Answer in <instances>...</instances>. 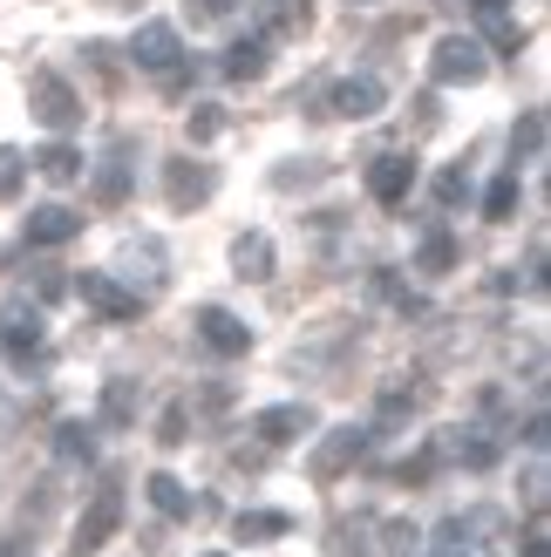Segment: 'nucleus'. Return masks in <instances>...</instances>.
<instances>
[{"label":"nucleus","instance_id":"nucleus-12","mask_svg":"<svg viewBox=\"0 0 551 557\" xmlns=\"http://www.w3.org/2000/svg\"><path fill=\"white\" fill-rule=\"evenodd\" d=\"M211 163H191V157H171V163H163V190H171V205L177 211H198L205 198H211Z\"/></svg>","mask_w":551,"mask_h":557},{"label":"nucleus","instance_id":"nucleus-30","mask_svg":"<svg viewBox=\"0 0 551 557\" xmlns=\"http://www.w3.org/2000/svg\"><path fill=\"white\" fill-rule=\"evenodd\" d=\"M218 129H225V109H218V102H198V109H191V136H198V144H211Z\"/></svg>","mask_w":551,"mask_h":557},{"label":"nucleus","instance_id":"nucleus-33","mask_svg":"<svg viewBox=\"0 0 551 557\" xmlns=\"http://www.w3.org/2000/svg\"><path fill=\"white\" fill-rule=\"evenodd\" d=\"M429 476H436V456H429V449H423V456H408V462L395 469V483H408V490H423Z\"/></svg>","mask_w":551,"mask_h":557},{"label":"nucleus","instance_id":"nucleus-4","mask_svg":"<svg viewBox=\"0 0 551 557\" xmlns=\"http://www.w3.org/2000/svg\"><path fill=\"white\" fill-rule=\"evenodd\" d=\"M130 62L150 69V75H171V69L184 62V35H177L171 21H144V27L130 35Z\"/></svg>","mask_w":551,"mask_h":557},{"label":"nucleus","instance_id":"nucleus-1","mask_svg":"<svg viewBox=\"0 0 551 557\" xmlns=\"http://www.w3.org/2000/svg\"><path fill=\"white\" fill-rule=\"evenodd\" d=\"M483 75H490V54L477 35H443L429 48V82H443V89H470Z\"/></svg>","mask_w":551,"mask_h":557},{"label":"nucleus","instance_id":"nucleus-23","mask_svg":"<svg viewBox=\"0 0 551 557\" xmlns=\"http://www.w3.org/2000/svg\"><path fill=\"white\" fill-rule=\"evenodd\" d=\"M123 198H130V150H117L96 171V205H123Z\"/></svg>","mask_w":551,"mask_h":557},{"label":"nucleus","instance_id":"nucleus-7","mask_svg":"<svg viewBox=\"0 0 551 557\" xmlns=\"http://www.w3.org/2000/svg\"><path fill=\"white\" fill-rule=\"evenodd\" d=\"M498 531H504L498 510H456L443 531H436V557H470L483 537H498Z\"/></svg>","mask_w":551,"mask_h":557},{"label":"nucleus","instance_id":"nucleus-8","mask_svg":"<svg viewBox=\"0 0 551 557\" xmlns=\"http://www.w3.org/2000/svg\"><path fill=\"white\" fill-rule=\"evenodd\" d=\"M408 190H416V157H408V150H381L368 163V198L375 205H408Z\"/></svg>","mask_w":551,"mask_h":557},{"label":"nucleus","instance_id":"nucleus-14","mask_svg":"<svg viewBox=\"0 0 551 557\" xmlns=\"http://www.w3.org/2000/svg\"><path fill=\"white\" fill-rule=\"evenodd\" d=\"M41 333H48V326H41V306L14 299L8 313H0V347H8L14 360H27V354H35V347H41Z\"/></svg>","mask_w":551,"mask_h":557},{"label":"nucleus","instance_id":"nucleus-27","mask_svg":"<svg viewBox=\"0 0 551 557\" xmlns=\"http://www.w3.org/2000/svg\"><path fill=\"white\" fill-rule=\"evenodd\" d=\"M314 21V0H280V14H272V35H307Z\"/></svg>","mask_w":551,"mask_h":557},{"label":"nucleus","instance_id":"nucleus-28","mask_svg":"<svg viewBox=\"0 0 551 557\" xmlns=\"http://www.w3.org/2000/svg\"><path fill=\"white\" fill-rule=\"evenodd\" d=\"M21 177H27V157H21L14 144H0V198H14Z\"/></svg>","mask_w":551,"mask_h":557},{"label":"nucleus","instance_id":"nucleus-38","mask_svg":"<svg viewBox=\"0 0 551 557\" xmlns=\"http://www.w3.org/2000/svg\"><path fill=\"white\" fill-rule=\"evenodd\" d=\"M0 557H27V550H21V537H14V544H8V550H0Z\"/></svg>","mask_w":551,"mask_h":557},{"label":"nucleus","instance_id":"nucleus-5","mask_svg":"<svg viewBox=\"0 0 551 557\" xmlns=\"http://www.w3.org/2000/svg\"><path fill=\"white\" fill-rule=\"evenodd\" d=\"M75 299L96 306L102 320H136V313H144V293L123 286V278H109V272H82L75 278Z\"/></svg>","mask_w":551,"mask_h":557},{"label":"nucleus","instance_id":"nucleus-10","mask_svg":"<svg viewBox=\"0 0 551 557\" xmlns=\"http://www.w3.org/2000/svg\"><path fill=\"white\" fill-rule=\"evenodd\" d=\"M117 523H123V490H117V483H102V490H96V504L82 510V523H75V557H82V550H102L109 537H117Z\"/></svg>","mask_w":551,"mask_h":557},{"label":"nucleus","instance_id":"nucleus-22","mask_svg":"<svg viewBox=\"0 0 551 557\" xmlns=\"http://www.w3.org/2000/svg\"><path fill=\"white\" fill-rule=\"evenodd\" d=\"M130 414H136V381H130V374H109V387H102V422L123 429Z\"/></svg>","mask_w":551,"mask_h":557},{"label":"nucleus","instance_id":"nucleus-35","mask_svg":"<svg viewBox=\"0 0 551 557\" xmlns=\"http://www.w3.org/2000/svg\"><path fill=\"white\" fill-rule=\"evenodd\" d=\"M525 557H551V544H544V510L531 517V531H525Z\"/></svg>","mask_w":551,"mask_h":557},{"label":"nucleus","instance_id":"nucleus-3","mask_svg":"<svg viewBox=\"0 0 551 557\" xmlns=\"http://www.w3.org/2000/svg\"><path fill=\"white\" fill-rule=\"evenodd\" d=\"M27 109H35V123H48V129H75L82 123V96L69 89L62 75H27Z\"/></svg>","mask_w":551,"mask_h":557},{"label":"nucleus","instance_id":"nucleus-16","mask_svg":"<svg viewBox=\"0 0 551 557\" xmlns=\"http://www.w3.org/2000/svg\"><path fill=\"white\" fill-rule=\"evenodd\" d=\"M232 272L253 278V286H266V278H272V238L266 232H238L232 238Z\"/></svg>","mask_w":551,"mask_h":557},{"label":"nucleus","instance_id":"nucleus-19","mask_svg":"<svg viewBox=\"0 0 551 557\" xmlns=\"http://www.w3.org/2000/svg\"><path fill=\"white\" fill-rule=\"evenodd\" d=\"M517 205H525V184H517V171H504V177L483 184V218H490V225H511Z\"/></svg>","mask_w":551,"mask_h":557},{"label":"nucleus","instance_id":"nucleus-34","mask_svg":"<svg viewBox=\"0 0 551 557\" xmlns=\"http://www.w3.org/2000/svg\"><path fill=\"white\" fill-rule=\"evenodd\" d=\"M416 537H423V531H408V523H389V557H416Z\"/></svg>","mask_w":551,"mask_h":557},{"label":"nucleus","instance_id":"nucleus-6","mask_svg":"<svg viewBox=\"0 0 551 557\" xmlns=\"http://www.w3.org/2000/svg\"><path fill=\"white\" fill-rule=\"evenodd\" d=\"M198 341L218 360H245L253 354V326H245L238 313H225V306H198Z\"/></svg>","mask_w":551,"mask_h":557},{"label":"nucleus","instance_id":"nucleus-17","mask_svg":"<svg viewBox=\"0 0 551 557\" xmlns=\"http://www.w3.org/2000/svg\"><path fill=\"white\" fill-rule=\"evenodd\" d=\"M286 531H293L286 510H238V517H232V537H238V544H280Z\"/></svg>","mask_w":551,"mask_h":557},{"label":"nucleus","instance_id":"nucleus-39","mask_svg":"<svg viewBox=\"0 0 551 557\" xmlns=\"http://www.w3.org/2000/svg\"><path fill=\"white\" fill-rule=\"evenodd\" d=\"M205 557H225V550H205Z\"/></svg>","mask_w":551,"mask_h":557},{"label":"nucleus","instance_id":"nucleus-29","mask_svg":"<svg viewBox=\"0 0 551 557\" xmlns=\"http://www.w3.org/2000/svg\"><path fill=\"white\" fill-rule=\"evenodd\" d=\"M184 435H191V414H184V401H171V408H163V422H157V442H163V449H177Z\"/></svg>","mask_w":551,"mask_h":557},{"label":"nucleus","instance_id":"nucleus-20","mask_svg":"<svg viewBox=\"0 0 551 557\" xmlns=\"http://www.w3.org/2000/svg\"><path fill=\"white\" fill-rule=\"evenodd\" d=\"M218 69H225V82H259L266 75V41H232Z\"/></svg>","mask_w":551,"mask_h":557},{"label":"nucleus","instance_id":"nucleus-25","mask_svg":"<svg viewBox=\"0 0 551 557\" xmlns=\"http://www.w3.org/2000/svg\"><path fill=\"white\" fill-rule=\"evenodd\" d=\"M416 265H423L429 278L456 272V238H450V232H429V238H423V252H416Z\"/></svg>","mask_w":551,"mask_h":557},{"label":"nucleus","instance_id":"nucleus-32","mask_svg":"<svg viewBox=\"0 0 551 557\" xmlns=\"http://www.w3.org/2000/svg\"><path fill=\"white\" fill-rule=\"evenodd\" d=\"M490 21V48H504V54H517V48H525V27H511L504 14H483Z\"/></svg>","mask_w":551,"mask_h":557},{"label":"nucleus","instance_id":"nucleus-37","mask_svg":"<svg viewBox=\"0 0 551 557\" xmlns=\"http://www.w3.org/2000/svg\"><path fill=\"white\" fill-rule=\"evenodd\" d=\"M463 8H470V14H504L511 0H463Z\"/></svg>","mask_w":551,"mask_h":557},{"label":"nucleus","instance_id":"nucleus-40","mask_svg":"<svg viewBox=\"0 0 551 557\" xmlns=\"http://www.w3.org/2000/svg\"><path fill=\"white\" fill-rule=\"evenodd\" d=\"M362 8H368V0H362Z\"/></svg>","mask_w":551,"mask_h":557},{"label":"nucleus","instance_id":"nucleus-2","mask_svg":"<svg viewBox=\"0 0 551 557\" xmlns=\"http://www.w3.org/2000/svg\"><path fill=\"white\" fill-rule=\"evenodd\" d=\"M429 456H436V462L450 456V462H463V469H498L504 442H498V429H490V422H470V429H443Z\"/></svg>","mask_w":551,"mask_h":557},{"label":"nucleus","instance_id":"nucleus-18","mask_svg":"<svg viewBox=\"0 0 551 557\" xmlns=\"http://www.w3.org/2000/svg\"><path fill=\"white\" fill-rule=\"evenodd\" d=\"M144 490H150V510H157V517H171V523H184L191 510H198V504H191V490L171 476V469H157V476H150Z\"/></svg>","mask_w":551,"mask_h":557},{"label":"nucleus","instance_id":"nucleus-21","mask_svg":"<svg viewBox=\"0 0 551 557\" xmlns=\"http://www.w3.org/2000/svg\"><path fill=\"white\" fill-rule=\"evenodd\" d=\"M35 171H41L48 184H75V177H82V150H75V144H48V150H35Z\"/></svg>","mask_w":551,"mask_h":557},{"label":"nucleus","instance_id":"nucleus-24","mask_svg":"<svg viewBox=\"0 0 551 557\" xmlns=\"http://www.w3.org/2000/svg\"><path fill=\"white\" fill-rule=\"evenodd\" d=\"M54 456H62V462H82V469H89V462H96V435L82 429V422H62V429H54Z\"/></svg>","mask_w":551,"mask_h":557},{"label":"nucleus","instance_id":"nucleus-9","mask_svg":"<svg viewBox=\"0 0 551 557\" xmlns=\"http://www.w3.org/2000/svg\"><path fill=\"white\" fill-rule=\"evenodd\" d=\"M368 442H375V429H362V422H347V429H334V435H327L320 449H314V476H320V483H334L341 469H354V462L368 456Z\"/></svg>","mask_w":551,"mask_h":557},{"label":"nucleus","instance_id":"nucleus-11","mask_svg":"<svg viewBox=\"0 0 551 557\" xmlns=\"http://www.w3.org/2000/svg\"><path fill=\"white\" fill-rule=\"evenodd\" d=\"M327 109L347 116V123H362V116H381V109H389V89H381L375 75H341L334 96H327Z\"/></svg>","mask_w":551,"mask_h":557},{"label":"nucleus","instance_id":"nucleus-15","mask_svg":"<svg viewBox=\"0 0 551 557\" xmlns=\"http://www.w3.org/2000/svg\"><path fill=\"white\" fill-rule=\"evenodd\" d=\"M82 232V211H69V205H35L27 211V245H69Z\"/></svg>","mask_w":551,"mask_h":557},{"label":"nucleus","instance_id":"nucleus-26","mask_svg":"<svg viewBox=\"0 0 551 557\" xmlns=\"http://www.w3.org/2000/svg\"><path fill=\"white\" fill-rule=\"evenodd\" d=\"M511 150H517V157H544V109H525V116H517Z\"/></svg>","mask_w":551,"mask_h":557},{"label":"nucleus","instance_id":"nucleus-13","mask_svg":"<svg viewBox=\"0 0 551 557\" xmlns=\"http://www.w3.org/2000/svg\"><path fill=\"white\" fill-rule=\"evenodd\" d=\"M259 442L266 449H286V442H299V435H314V408L307 401H280V408H259Z\"/></svg>","mask_w":551,"mask_h":557},{"label":"nucleus","instance_id":"nucleus-36","mask_svg":"<svg viewBox=\"0 0 551 557\" xmlns=\"http://www.w3.org/2000/svg\"><path fill=\"white\" fill-rule=\"evenodd\" d=\"M525 496H531V510H544V462L525 469Z\"/></svg>","mask_w":551,"mask_h":557},{"label":"nucleus","instance_id":"nucleus-31","mask_svg":"<svg viewBox=\"0 0 551 557\" xmlns=\"http://www.w3.org/2000/svg\"><path fill=\"white\" fill-rule=\"evenodd\" d=\"M436 198H443V205H463V198H470V171H463V163H450V171L436 177Z\"/></svg>","mask_w":551,"mask_h":557}]
</instances>
